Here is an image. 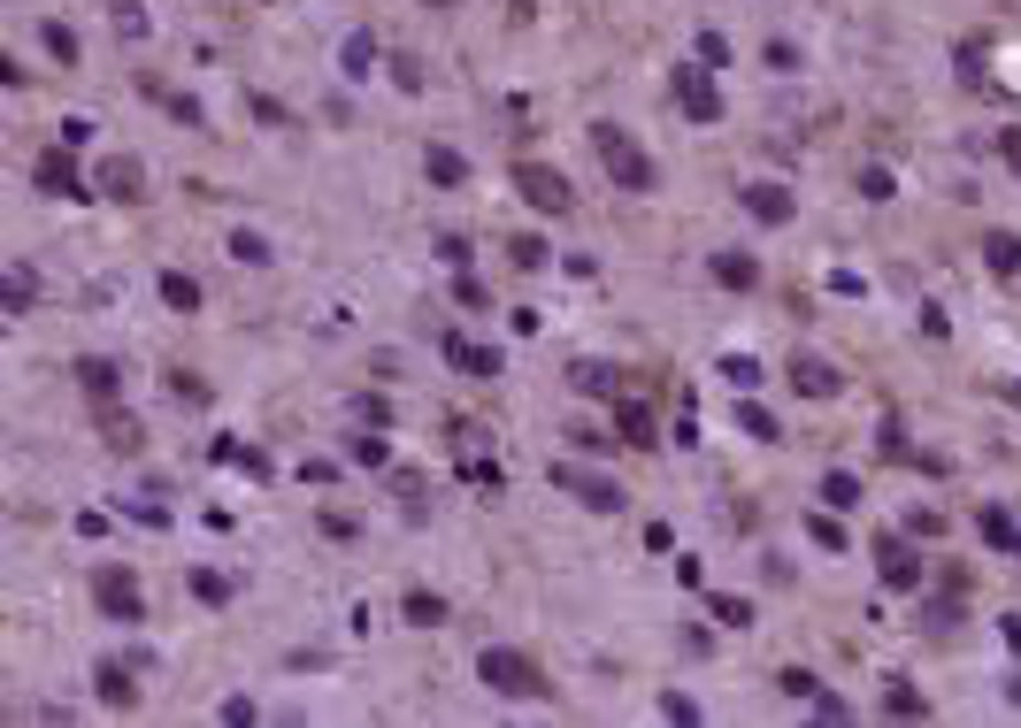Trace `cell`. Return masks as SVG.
<instances>
[{
	"instance_id": "1",
	"label": "cell",
	"mask_w": 1021,
	"mask_h": 728,
	"mask_svg": "<svg viewBox=\"0 0 1021 728\" xmlns=\"http://www.w3.org/2000/svg\"><path fill=\"white\" fill-rule=\"evenodd\" d=\"M592 146H599V169H607V176H615L623 192H653V184H661V169L646 161V146L630 139V131L599 124V131H592Z\"/></svg>"
},
{
	"instance_id": "2",
	"label": "cell",
	"mask_w": 1021,
	"mask_h": 728,
	"mask_svg": "<svg viewBox=\"0 0 1021 728\" xmlns=\"http://www.w3.org/2000/svg\"><path fill=\"white\" fill-rule=\"evenodd\" d=\"M477 675L500 690V698H545L553 683H545V667L530 660V652H514V644H492L485 660H477Z\"/></svg>"
},
{
	"instance_id": "3",
	"label": "cell",
	"mask_w": 1021,
	"mask_h": 728,
	"mask_svg": "<svg viewBox=\"0 0 1021 728\" xmlns=\"http://www.w3.org/2000/svg\"><path fill=\"white\" fill-rule=\"evenodd\" d=\"M514 192H522L538 215H568V207H576L568 176H561V169H545V161H514Z\"/></svg>"
},
{
	"instance_id": "4",
	"label": "cell",
	"mask_w": 1021,
	"mask_h": 728,
	"mask_svg": "<svg viewBox=\"0 0 1021 728\" xmlns=\"http://www.w3.org/2000/svg\"><path fill=\"white\" fill-rule=\"evenodd\" d=\"M677 108L691 116V124H714V116H722V100H714L706 69H677Z\"/></svg>"
},
{
	"instance_id": "5",
	"label": "cell",
	"mask_w": 1021,
	"mask_h": 728,
	"mask_svg": "<svg viewBox=\"0 0 1021 728\" xmlns=\"http://www.w3.org/2000/svg\"><path fill=\"white\" fill-rule=\"evenodd\" d=\"M93 598H100L108 613H124V621H139V582L124 576V568H100V576H93Z\"/></svg>"
},
{
	"instance_id": "6",
	"label": "cell",
	"mask_w": 1021,
	"mask_h": 728,
	"mask_svg": "<svg viewBox=\"0 0 1021 728\" xmlns=\"http://www.w3.org/2000/svg\"><path fill=\"white\" fill-rule=\"evenodd\" d=\"M39 192H54V200H85L77 161H70V153H39Z\"/></svg>"
},
{
	"instance_id": "7",
	"label": "cell",
	"mask_w": 1021,
	"mask_h": 728,
	"mask_svg": "<svg viewBox=\"0 0 1021 728\" xmlns=\"http://www.w3.org/2000/svg\"><path fill=\"white\" fill-rule=\"evenodd\" d=\"M553 475H561L568 491H584V506H599V514H615V506H623V491H615V483H599V475H584V468H553Z\"/></svg>"
},
{
	"instance_id": "8",
	"label": "cell",
	"mask_w": 1021,
	"mask_h": 728,
	"mask_svg": "<svg viewBox=\"0 0 1021 728\" xmlns=\"http://www.w3.org/2000/svg\"><path fill=\"white\" fill-rule=\"evenodd\" d=\"M745 207H753L761 223H791V192H784V184H745Z\"/></svg>"
},
{
	"instance_id": "9",
	"label": "cell",
	"mask_w": 1021,
	"mask_h": 728,
	"mask_svg": "<svg viewBox=\"0 0 1021 728\" xmlns=\"http://www.w3.org/2000/svg\"><path fill=\"white\" fill-rule=\"evenodd\" d=\"M446 361L469 368V376H500V353L492 345H469V338H446Z\"/></svg>"
},
{
	"instance_id": "10",
	"label": "cell",
	"mask_w": 1021,
	"mask_h": 728,
	"mask_svg": "<svg viewBox=\"0 0 1021 728\" xmlns=\"http://www.w3.org/2000/svg\"><path fill=\"white\" fill-rule=\"evenodd\" d=\"M77 384H85V399H116V361L85 353V361H77Z\"/></svg>"
},
{
	"instance_id": "11",
	"label": "cell",
	"mask_w": 1021,
	"mask_h": 728,
	"mask_svg": "<svg viewBox=\"0 0 1021 728\" xmlns=\"http://www.w3.org/2000/svg\"><path fill=\"white\" fill-rule=\"evenodd\" d=\"M791 384H799L807 399H830V392H838V376H830V361H791Z\"/></svg>"
},
{
	"instance_id": "12",
	"label": "cell",
	"mask_w": 1021,
	"mask_h": 728,
	"mask_svg": "<svg viewBox=\"0 0 1021 728\" xmlns=\"http://www.w3.org/2000/svg\"><path fill=\"white\" fill-rule=\"evenodd\" d=\"M615 430H623V445H661V437H653V415H646V407H630V399L615 407Z\"/></svg>"
},
{
	"instance_id": "13",
	"label": "cell",
	"mask_w": 1021,
	"mask_h": 728,
	"mask_svg": "<svg viewBox=\"0 0 1021 728\" xmlns=\"http://www.w3.org/2000/svg\"><path fill=\"white\" fill-rule=\"evenodd\" d=\"M983 254H991V269H999V277H1021V238H1014V231H991V238H983Z\"/></svg>"
},
{
	"instance_id": "14",
	"label": "cell",
	"mask_w": 1021,
	"mask_h": 728,
	"mask_svg": "<svg viewBox=\"0 0 1021 728\" xmlns=\"http://www.w3.org/2000/svg\"><path fill=\"white\" fill-rule=\"evenodd\" d=\"M407 621H415V629H438V621H446V598H430V590H407Z\"/></svg>"
},
{
	"instance_id": "15",
	"label": "cell",
	"mask_w": 1021,
	"mask_h": 728,
	"mask_svg": "<svg viewBox=\"0 0 1021 728\" xmlns=\"http://www.w3.org/2000/svg\"><path fill=\"white\" fill-rule=\"evenodd\" d=\"M100 698H108V706H131V698H139V683H131V675L108 660V667H100Z\"/></svg>"
},
{
	"instance_id": "16",
	"label": "cell",
	"mask_w": 1021,
	"mask_h": 728,
	"mask_svg": "<svg viewBox=\"0 0 1021 728\" xmlns=\"http://www.w3.org/2000/svg\"><path fill=\"white\" fill-rule=\"evenodd\" d=\"M108 192L116 200H139V161H108Z\"/></svg>"
},
{
	"instance_id": "17",
	"label": "cell",
	"mask_w": 1021,
	"mask_h": 728,
	"mask_svg": "<svg viewBox=\"0 0 1021 728\" xmlns=\"http://www.w3.org/2000/svg\"><path fill=\"white\" fill-rule=\"evenodd\" d=\"M714 277H722V285H737V291H745L753 277H761V269H753L745 254H722V261H714Z\"/></svg>"
},
{
	"instance_id": "18",
	"label": "cell",
	"mask_w": 1021,
	"mask_h": 728,
	"mask_svg": "<svg viewBox=\"0 0 1021 728\" xmlns=\"http://www.w3.org/2000/svg\"><path fill=\"white\" fill-rule=\"evenodd\" d=\"M162 299H170V307H184V314H192V307H200V285H192V277H177V269H170V277H162Z\"/></svg>"
},
{
	"instance_id": "19",
	"label": "cell",
	"mask_w": 1021,
	"mask_h": 728,
	"mask_svg": "<svg viewBox=\"0 0 1021 728\" xmlns=\"http://www.w3.org/2000/svg\"><path fill=\"white\" fill-rule=\"evenodd\" d=\"M883 706H891V714H929V698H922V690H906V683H891V690H883Z\"/></svg>"
},
{
	"instance_id": "20",
	"label": "cell",
	"mask_w": 1021,
	"mask_h": 728,
	"mask_svg": "<svg viewBox=\"0 0 1021 728\" xmlns=\"http://www.w3.org/2000/svg\"><path fill=\"white\" fill-rule=\"evenodd\" d=\"M108 445H116V452H139V422H131V415H108Z\"/></svg>"
},
{
	"instance_id": "21",
	"label": "cell",
	"mask_w": 1021,
	"mask_h": 728,
	"mask_svg": "<svg viewBox=\"0 0 1021 728\" xmlns=\"http://www.w3.org/2000/svg\"><path fill=\"white\" fill-rule=\"evenodd\" d=\"M883 576H891V582H898V590H906V582H922V568H914V560H906V553L891 545V553H883Z\"/></svg>"
},
{
	"instance_id": "22",
	"label": "cell",
	"mask_w": 1021,
	"mask_h": 728,
	"mask_svg": "<svg viewBox=\"0 0 1021 728\" xmlns=\"http://www.w3.org/2000/svg\"><path fill=\"white\" fill-rule=\"evenodd\" d=\"M430 176H438V184H461V153H446V146H430Z\"/></svg>"
},
{
	"instance_id": "23",
	"label": "cell",
	"mask_w": 1021,
	"mask_h": 728,
	"mask_svg": "<svg viewBox=\"0 0 1021 728\" xmlns=\"http://www.w3.org/2000/svg\"><path fill=\"white\" fill-rule=\"evenodd\" d=\"M822 499H830V506H860V483H852V475H830Z\"/></svg>"
},
{
	"instance_id": "24",
	"label": "cell",
	"mask_w": 1021,
	"mask_h": 728,
	"mask_svg": "<svg viewBox=\"0 0 1021 728\" xmlns=\"http://www.w3.org/2000/svg\"><path fill=\"white\" fill-rule=\"evenodd\" d=\"M46 54H54V62H77V39H70L62 23H46Z\"/></svg>"
},
{
	"instance_id": "25",
	"label": "cell",
	"mask_w": 1021,
	"mask_h": 728,
	"mask_svg": "<svg viewBox=\"0 0 1021 728\" xmlns=\"http://www.w3.org/2000/svg\"><path fill=\"white\" fill-rule=\"evenodd\" d=\"M170 392H177V399H192V407L208 399V384H200V376H184V368H177V376H170Z\"/></svg>"
},
{
	"instance_id": "26",
	"label": "cell",
	"mask_w": 1021,
	"mask_h": 728,
	"mask_svg": "<svg viewBox=\"0 0 1021 728\" xmlns=\"http://www.w3.org/2000/svg\"><path fill=\"white\" fill-rule=\"evenodd\" d=\"M999 153H1007V161L1021 169V131H999Z\"/></svg>"
},
{
	"instance_id": "27",
	"label": "cell",
	"mask_w": 1021,
	"mask_h": 728,
	"mask_svg": "<svg viewBox=\"0 0 1021 728\" xmlns=\"http://www.w3.org/2000/svg\"><path fill=\"white\" fill-rule=\"evenodd\" d=\"M430 8H461V0H430Z\"/></svg>"
}]
</instances>
